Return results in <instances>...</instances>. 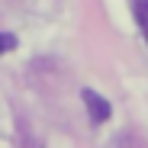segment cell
Here are the masks:
<instances>
[{
    "label": "cell",
    "mask_w": 148,
    "mask_h": 148,
    "mask_svg": "<svg viewBox=\"0 0 148 148\" xmlns=\"http://www.w3.org/2000/svg\"><path fill=\"white\" fill-rule=\"evenodd\" d=\"M84 103H87V110H90V119H93V122H106V119H110V103L103 100L100 93L84 90Z\"/></svg>",
    "instance_id": "cell-1"
},
{
    "label": "cell",
    "mask_w": 148,
    "mask_h": 148,
    "mask_svg": "<svg viewBox=\"0 0 148 148\" xmlns=\"http://www.w3.org/2000/svg\"><path fill=\"white\" fill-rule=\"evenodd\" d=\"M135 19H138L142 36H145V42H148V0H135Z\"/></svg>",
    "instance_id": "cell-2"
},
{
    "label": "cell",
    "mask_w": 148,
    "mask_h": 148,
    "mask_svg": "<svg viewBox=\"0 0 148 148\" xmlns=\"http://www.w3.org/2000/svg\"><path fill=\"white\" fill-rule=\"evenodd\" d=\"M13 48H16V36H10V32H0V55L13 52Z\"/></svg>",
    "instance_id": "cell-3"
}]
</instances>
